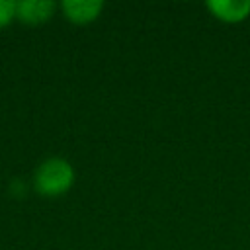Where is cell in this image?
Instances as JSON below:
<instances>
[{"label": "cell", "instance_id": "5b68a950", "mask_svg": "<svg viewBox=\"0 0 250 250\" xmlns=\"http://www.w3.org/2000/svg\"><path fill=\"white\" fill-rule=\"evenodd\" d=\"M16 18V2L0 0V27L8 25Z\"/></svg>", "mask_w": 250, "mask_h": 250}, {"label": "cell", "instance_id": "3957f363", "mask_svg": "<svg viewBox=\"0 0 250 250\" xmlns=\"http://www.w3.org/2000/svg\"><path fill=\"white\" fill-rule=\"evenodd\" d=\"M61 8L68 21L86 25L98 20V16L104 10V2L102 0H64Z\"/></svg>", "mask_w": 250, "mask_h": 250}, {"label": "cell", "instance_id": "277c9868", "mask_svg": "<svg viewBox=\"0 0 250 250\" xmlns=\"http://www.w3.org/2000/svg\"><path fill=\"white\" fill-rule=\"evenodd\" d=\"M55 2L51 0H21L16 2V18L29 25H39L55 14Z\"/></svg>", "mask_w": 250, "mask_h": 250}, {"label": "cell", "instance_id": "7a4b0ae2", "mask_svg": "<svg viewBox=\"0 0 250 250\" xmlns=\"http://www.w3.org/2000/svg\"><path fill=\"white\" fill-rule=\"evenodd\" d=\"M205 8L223 23H240L250 16V0H209Z\"/></svg>", "mask_w": 250, "mask_h": 250}, {"label": "cell", "instance_id": "6da1fadb", "mask_svg": "<svg viewBox=\"0 0 250 250\" xmlns=\"http://www.w3.org/2000/svg\"><path fill=\"white\" fill-rule=\"evenodd\" d=\"M74 184V168L61 156L45 158L33 174V188L45 197H57L66 193Z\"/></svg>", "mask_w": 250, "mask_h": 250}]
</instances>
